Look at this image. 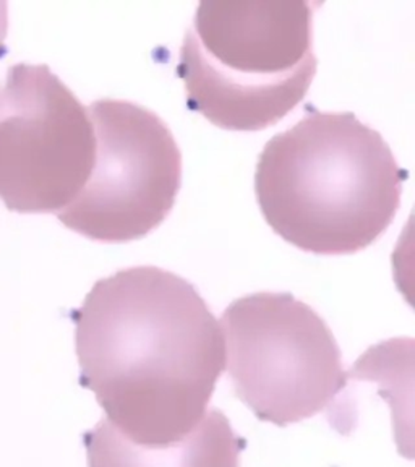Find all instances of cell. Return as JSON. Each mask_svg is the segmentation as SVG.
<instances>
[{"instance_id": "ba28073f", "label": "cell", "mask_w": 415, "mask_h": 467, "mask_svg": "<svg viewBox=\"0 0 415 467\" xmlns=\"http://www.w3.org/2000/svg\"><path fill=\"white\" fill-rule=\"evenodd\" d=\"M8 7L5 2H0V56L4 52L5 46V36H7L8 28Z\"/></svg>"}, {"instance_id": "6da1fadb", "label": "cell", "mask_w": 415, "mask_h": 467, "mask_svg": "<svg viewBox=\"0 0 415 467\" xmlns=\"http://www.w3.org/2000/svg\"><path fill=\"white\" fill-rule=\"evenodd\" d=\"M73 318L81 383L120 435L166 446L197 427L226 348L195 285L158 266H131L99 279Z\"/></svg>"}, {"instance_id": "5b68a950", "label": "cell", "mask_w": 415, "mask_h": 467, "mask_svg": "<svg viewBox=\"0 0 415 467\" xmlns=\"http://www.w3.org/2000/svg\"><path fill=\"white\" fill-rule=\"evenodd\" d=\"M95 164L62 224L89 239L133 241L160 226L182 179V153L169 125L137 102L104 98L88 108Z\"/></svg>"}, {"instance_id": "52a82bcc", "label": "cell", "mask_w": 415, "mask_h": 467, "mask_svg": "<svg viewBox=\"0 0 415 467\" xmlns=\"http://www.w3.org/2000/svg\"><path fill=\"white\" fill-rule=\"evenodd\" d=\"M88 467H239L242 440L219 409H208L187 437L166 446H141L106 419L85 435Z\"/></svg>"}, {"instance_id": "8992f818", "label": "cell", "mask_w": 415, "mask_h": 467, "mask_svg": "<svg viewBox=\"0 0 415 467\" xmlns=\"http://www.w3.org/2000/svg\"><path fill=\"white\" fill-rule=\"evenodd\" d=\"M88 108L47 66L16 64L0 81V200L18 213H58L95 164Z\"/></svg>"}, {"instance_id": "7a4b0ae2", "label": "cell", "mask_w": 415, "mask_h": 467, "mask_svg": "<svg viewBox=\"0 0 415 467\" xmlns=\"http://www.w3.org/2000/svg\"><path fill=\"white\" fill-rule=\"evenodd\" d=\"M406 172L379 131L352 112L312 109L268 140L256 162L263 216L314 254H352L385 233Z\"/></svg>"}, {"instance_id": "3957f363", "label": "cell", "mask_w": 415, "mask_h": 467, "mask_svg": "<svg viewBox=\"0 0 415 467\" xmlns=\"http://www.w3.org/2000/svg\"><path fill=\"white\" fill-rule=\"evenodd\" d=\"M312 20L306 0H202L179 66L190 108L233 130L276 124L314 80Z\"/></svg>"}, {"instance_id": "277c9868", "label": "cell", "mask_w": 415, "mask_h": 467, "mask_svg": "<svg viewBox=\"0 0 415 467\" xmlns=\"http://www.w3.org/2000/svg\"><path fill=\"white\" fill-rule=\"evenodd\" d=\"M235 396L265 422L314 417L349 381L327 321L289 292H255L221 320Z\"/></svg>"}]
</instances>
